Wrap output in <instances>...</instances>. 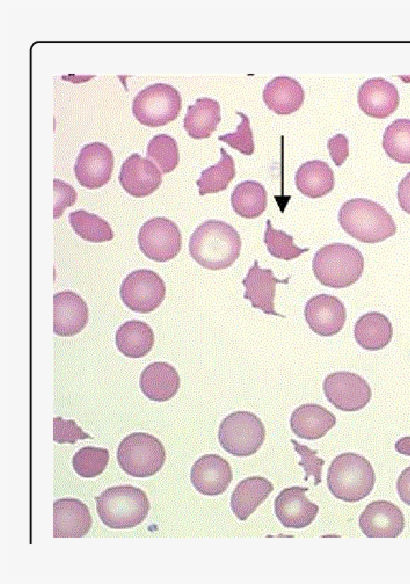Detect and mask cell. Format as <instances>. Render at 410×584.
<instances>
[{"mask_svg": "<svg viewBox=\"0 0 410 584\" xmlns=\"http://www.w3.org/2000/svg\"><path fill=\"white\" fill-rule=\"evenodd\" d=\"M338 221L348 235L362 243H379L396 233L392 216L370 199L345 201L339 209Z\"/></svg>", "mask_w": 410, "mask_h": 584, "instance_id": "2", "label": "cell"}, {"mask_svg": "<svg viewBox=\"0 0 410 584\" xmlns=\"http://www.w3.org/2000/svg\"><path fill=\"white\" fill-rule=\"evenodd\" d=\"M53 192V217L54 219H58L67 207L75 203L77 193L71 185L60 179L53 180Z\"/></svg>", "mask_w": 410, "mask_h": 584, "instance_id": "40", "label": "cell"}, {"mask_svg": "<svg viewBox=\"0 0 410 584\" xmlns=\"http://www.w3.org/2000/svg\"><path fill=\"white\" fill-rule=\"evenodd\" d=\"M235 173L232 156L224 148H220V160L218 163L204 169L196 181L199 195L203 196L208 193L225 190L235 177Z\"/></svg>", "mask_w": 410, "mask_h": 584, "instance_id": "31", "label": "cell"}, {"mask_svg": "<svg viewBox=\"0 0 410 584\" xmlns=\"http://www.w3.org/2000/svg\"><path fill=\"white\" fill-rule=\"evenodd\" d=\"M118 180L128 194L142 198L159 188L162 183V172L152 161L134 153L123 162Z\"/></svg>", "mask_w": 410, "mask_h": 584, "instance_id": "17", "label": "cell"}, {"mask_svg": "<svg viewBox=\"0 0 410 584\" xmlns=\"http://www.w3.org/2000/svg\"><path fill=\"white\" fill-rule=\"evenodd\" d=\"M138 244L147 258L167 262L180 252L182 236L175 222L165 217H154L139 229Z\"/></svg>", "mask_w": 410, "mask_h": 584, "instance_id": "10", "label": "cell"}, {"mask_svg": "<svg viewBox=\"0 0 410 584\" xmlns=\"http://www.w3.org/2000/svg\"><path fill=\"white\" fill-rule=\"evenodd\" d=\"M397 197L401 209L410 214V172L400 181Z\"/></svg>", "mask_w": 410, "mask_h": 584, "instance_id": "43", "label": "cell"}, {"mask_svg": "<svg viewBox=\"0 0 410 584\" xmlns=\"http://www.w3.org/2000/svg\"><path fill=\"white\" fill-rule=\"evenodd\" d=\"M396 452L410 456V436L402 437L395 442Z\"/></svg>", "mask_w": 410, "mask_h": 584, "instance_id": "44", "label": "cell"}, {"mask_svg": "<svg viewBox=\"0 0 410 584\" xmlns=\"http://www.w3.org/2000/svg\"><path fill=\"white\" fill-rule=\"evenodd\" d=\"M399 101L396 86L382 77L366 80L357 93L359 108L367 116L377 119L390 116L398 108Z\"/></svg>", "mask_w": 410, "mask_h": 584, "instance_id": "20", "label": "cell"}, {"mask_svg": "<svg viewBox=\"0 0 410 584\" xmlns=\"http://www.w3.org/2000/svg\"><path fill=\"white\" fill-rule=\"evenodd\" d=\"M388 157L401 164H410V119H396L385 129L382 141Z\"/></svg>", "mask_w": 410, "mask_h": 584, "instance_id": "33", "label": "cell"}, {"mask_svg": "<svg viewBox=\"0 0 410 584\" xmlns=\"http://www.w3.org/2000/svg\"><path fill=\"white\" fill-rule=\"evenodd\" d=\"M109 462V451L106 448L85 446L73 456L74 471L81 477L93 478L100 475Z\"/></svg>", "mask_w": 410, "mask_h": 584, "instance_id": "34", "label": "cell"}, {"mask_svg": "<svg viewBox=\"0 0 410 584\" xmlns=\"http://www.w3.org/2000/svg\"><path fill=\"white\" fill-rule=\"evenodd\" d=\"M117 461L122 470L133 477H150L164 465L166 451L155 436L134 432L127 435L117 449Z\"/></svg>", "mask_w": 410, "mask_h": 584, "instance_id": "6", "label": "cell"}, {"mask_svg": "<svg viewBox=\"0 0 410 584\" xmlns=\"http://www.w3.org/2000/svg\"><path fill=\"white\" fill-rule=\"evenodd\" d=\"M139 386L149 400L165 402L176 395L180 387V377L172 365L157 361L141 372Z\"/></svg>", "mask_w": 410, "mask_h": 584, "instance_id": "22", "label": "cell"}, {"mask_svg": "<svg viewBox=\"0 0 410 584\" xmlns=\"http://www.w3.org/2000/svg\"><path fill=\"white\" fill-rule=\"evenodd\" d=\"M262 97L271 111L279 115H287L301 107L305 93L296 79L289 76H277L265 85Z\"/></svg>", "mask_w": 410, "mask_h": 584, "instance_id": "24", "label": "cell"}, {"mask_svg": "<svg viewBox=\"0 0 410 584\" xmlns=\"http://www.w3.org/2000/svg\"><path fill=\"white\" fill-rule=\"evenodd\" d=\"M264 243L271 256L283 260L295 259L309 250L308 248H299L294 244L293 236L287 234L285 231L274 229L270 220H267Z\"/></svg>", "mask_w": 410, "mask_h": 584, "instance_id": "36", "label": "cell"}, {"mask_svg": "<svg viewBox=\"0 0 410 584\" xmlns=\"http://www.w3.org/2000/svg\"><path fill=\"white\" fill-rule=\"evenodd\" d=\"M396 489L401 501L410 506V466L400 473Z\"/></svg>", "mask_w": 410, "mask_h": 584, "instance_id": "42", "label": "cell"}, {"mask_svg": "<svg viewBox=\"0 0 410 584\" xmlns=\"http://www.w3.org/2000/svg\"><path fill=\"white\" fill-rule=\"evenodd\" d=\"M295 184L304 196L320 198L333 190L334 172L324 161H307L299 166L295 174Z\"/></svg>", "mask_w": 410, "mask_h": 584, "instance_id": "27", "label": "cell"}, {"mask_svg": "<svg viewBox=\"0 0 410 584\" xmlns=\"http://www.w3.org/2000/svg\"><path fill=\"white\" fill-rule=\"evenodd\" d=\"M119 292L127 308L146 314L160 306L166 295V286L156 272L139 269L124 278Z\"/></svg>", "mask_w": 410, "mask_h": 584, "instance_id": "9", "label": "cell"}, {"mask_svg": "<svg viewBox=\"0 0 410 584\" xmlns=\"http://www.w3.org/2000/svg\"><path fill=\"white\" fill-rule=\"evenodd\" d=\"M68 221L74 232L85 241L101 243L114 237L109 223L96 214L76 210L68 215Z\"/></svg>", "mask_w": 410, "mask_h": 584, "instance_id": "32", "label": "cell"}, {"mask_svg": "<svg viewBox=\"0 0 410 584\" xmlns=\"http://www.w3.org/2000/svg\"><path fill=\"white\" fill-rule=\"evenodd\" d=\"M336 424L335 415L319 404H302L293 410L290 428L299 438L316 440L324 437Z\"/></svg>", "mask_w": 410, "mask_h": 584, "instance_id": "23", "label": "cell"}, {"mask_svg": "<svg viewBox=\"0 0 410 584\" xmlns=\"http://www.w3.org/2000/svg\"><path fill=\"white\" fill-rule=\"evenodd\" d=\"M358 524L368 538H397L404 529L405 518L397 505L377 500L365 507Z\"/></svg>", "mask_w": 410, "mask_h": 584, "instance_id": "13", "label": "cell"}, {"mask_svg": "<svg viewBox=\"0 0 410 584\" xmlns=\"http://www.w3.org/2000/svg\"><path fill=\"white\" fill-rule=\"evenodd\" d=\"M312 270L322 285L346 288L355 284L362 276L364 257L350 244L331 243L315 252Z\"/></svg>", "mask_w": 410, "mask_h": 584, "instance_id": "4", "label": "cell"}, {"mask_svg": "<svg viewBox=\"0 0 410 584\" xmlns=\"http://www.w3.org/2000/svg\"><path fill=\"white\" fill-rule=\"evenodd\" d=\"M267 192L264 186L254 180L237 184L231 194L234 212L246 219L259 217L267 207Z\"/></svg>", "mask_w": 410, "mask_h": 584, "instance_id": "30", "label": "cell"}, {"mask_svg": "<svg viewBox=\"0 0 410 584\" xmlns=\"http://www.w3.org/2000/svg\"><path fill=\"white\" fill-rule=\"evenodd\" d=\"M92 526L88 507L75 498H61L53 503V537L82 538Z\"/></svg>", "mask_w": 410, "mask_h": 584, "instance_id": "19", "label": "cell"}, {"mask_svg": "<svg viewBox=\"0 0 410 584\" xmlns=\"http://www.w3.org/2000/svg\"><path fill=\"white\" fill-rule=\"evenodd\" d=\"M327 148L336 166L342 165L349 156V140L344 134H336L328 140Z\"/></svg>", "mask_w": 410, "mask_h": 584, "instance_id": "41", "label": "cell"}, {"mask_svg": "<svg viewBox=\"0 0 410 584\" xmlns=\"http://www.w3.org/2000/svg\"><path fill=\"white\" fill-rule=\"evenodd\" d=\"M92 439L72 419L65 420L61 417L53 419V440L58 444H74L77 440Z\"/></svg>", "mask_w": 410, "mask_h": 584, "instance_id": "39", "label": "cell"}, {"mask_svg": "<svg viewBox=\"0 0 410 584\" xmlns=\"http://www.w3.org/2000/svg\"><path fill=\"white\" fill-rule=\"evenodd\" d=\"M182 108L180 92L170 84L155 83L138 92L132 101V113L142 124L159 127L173 121Z\"/></svg>", "mask_w": 410, "mask_h": 584, "instance_id": "8", "label": "cell"}, {"mask_svg": "<svg viewBox=\"0 0 410 584\" xmlns=\"http://www.w3.org/2000/svg\"><path fill=\"white\" fill-rule=\"evenodd\" d=\"M233 479L230 464L218 454H205L195 461L191 468L190 480L202 495L223 494Z\"/></svg>", "mask_w": 410, "mask_h": 584, "instance_id": "16", "label": "cell"}, {"mask_svg": "<svg viewBox=\"0 0 410 584\" xmlns=\"http://www.w3.org/2000/svg\"><path fill=\"white\" fill-rule=\"evenodd\" d=\"M304 316L313 332L330 337L343 329L347 314L343 302L336 296L319 294L306 302Z\"/></svg>", "mask_w": 410, "mask_h": 584, "instance_id": "14", "label": "cell"}, {"mask_svg": "<svg viewBox=\"0 0 410 584\" xmlns=\"http://www.w3.org/2000/svg\"><path fill=\"white\" fill-rule=\"evenodd\" d=\"M273 484L265 477L250 476L234 488L230 507L237 519L245 521L268 498Z\"/></svg>", "mask_w": 410, "mask_h": 584, "instance_id": "25", "label": "cell"}, {"mask_svg": "<svg viewBox=\"0 0 410 584\" xmlns=\"http://www.w3.org/2000/svg\"><path fill=\"white\" fill-rule=\"evenodd\" d=\"M241 238L230 224L221 220L201 223L190 236L191 257L203 268L222 270L230 267L239 257Z\"/></svg>", "mask_w": 410, "mask_h": 584, "instance_id": "1", "label": "cell"}, {"mask_svg": "<svg viewBox=\"0 0 410 584\" xmlns=\"http://www.w3.org/2000/svg\"><path fill=\"white\" fill-rule=\"evenodd\" d=\"M327 400L338 410L355 412L363 409L371 400L370 385L360 375L338 371L328 374L322 384Z\"/></svg>", "mask_w": 410, "mask_h": 584, "instance_id": "11", "label": "cell"}, {"mask_svg": "<svg viewBox=\"0 0 410 584\" xmlns=\"http://www.w3.org/2000/svg\"><path fill=\"white\" fill-rule=\"evenodd\" d=\"M114 167V156L102 142L85 144L74 163V174L79 184L87 189H98L108 183Z\"/></svg>", "mask_w": 410, "mask_h": 584, "instance_id": "12", "label": "cell"}, {"mask_svg": "<svg viewBox=\"0 0 410 584\" xmlns=\"http://www.w3.org/2000/svg\"><path fill=\"white\" fill-rule=\"evenodd\" d=\"M357 344L365 350L378 351L392 340L393 327L387 316L371 311L358 318L354 327Z\"/></svg>", "mask_w": 410, "mask_h": 584, "instance_id": "26", "label": "cell"}, {"mask_svg": "<svg viewBox=\"0 0 410 584\" xmlns=\"http://www.w3.org/2000/svg\"><path fill=\"white\" fill-rule=\"evenodd\" d=\"M376 476L371 463L362 455L346 452L337 455L327 473V486L337 499L355 503L374 488Z\"/></svg>", "mask_w": 410, "mask_h": 584, "instance_id": "3", "label": "cell"}, {"mask_svg": "<svg viewBox=\"0 0 410 584\" xmlns=\"http://www.w3.org/2000/svg\"><path fill=\"white\" fill-rule=\"evenodd\" d=\"M150 504L146 493L132 485H119L104 490L96 497L99 518L112 529L133 528L148 515Z\"/></svg>", "mask_w": 410, "mask_h": 584, "instance_id": "5", "label": "cell"}, {"mask_svg": "<svg viewBox=\"0 0 410 584\" xmlns=\"http://www.w3.org/2000/svg\"><path fill=\"white\" fill-rule=\"evenodd\" d=\"M289 279L290 277L279 280L271 269L259 267L258 261L255 259L246 277L242 280L246 289L243 298L249 300L253 308L260 309L267 315L285 317L276 312L274 300L276 285L278 283L287 284Z\"/></svg>", "mask_w": 410, "mask_h": 584, "instance_id": "21", "label": "cell"}, {"mask_svg": "<svg viewBox=\"0 0 410 584\" xmlns=\"http://www.w3.org/2000/svg\"><path fill=\"white\" fill-rule=\"evenodd\" d=\"M147 156L159 166L162 173L173 171L179 162L176 140L168 134L155 135L148 142Z\"/></svg>", "mask_w": 410, "mask_h": 584, "instance_id": "35", "label": "cell"}, {"mask_svg": "<svg viewBox=\"0 0 410 584\" xmlns=\"http://www.w3.org/2000/svg\"><path fill=\"white\" fill-rule=\"evenodd\" d=\"M265 439V428L261 419L253 412L235 411L220 423L218 441L229 454L245 457L255 454Z\"/></svg>", "mask_w": 410, "mask_h": 584, "instance_id": "7", "label": "cell"}, {"mask_svg": "<svg viewBox=\"0 0 410 584\" xmlns=\"http://www.w3.org/2000/svg\"><path fill=\"white\" fill-rule=\"evenodd\" d=\"M115 343L124 356L142 358L153 348L154 332L145 322L126 321L117 329Z\"/></svg>", "mask_w": 410, "mask_h": 584, "instance_id": "29", "label": "cell"}, {"mask_svg": "<svg viewBox=\"0 0 410 584\" xmlns=\"http://www.w3.org/2000/svg\"><path fill=\"white\" fill-rule=\"evenodd\" d=\"M290 441L294 447V450L301 458L298 462V465L303 467L305 470L304 480L307 481L309 477L313 476L314 485H319L321 483L322 468L325 464V460L317 456V450L311 449L306 445H302L294 439H291Z\"/></svg>", "mask_w": 410, "mask_h": 584, "instance_id": "38", "label": "cell"}, {"mask_svg": "<svg viewBox=\"0 0 410 584\" xmlns=\"http://www.w3.org/2000/svg\"><path fill=\"white\" fill-rule=\"evenodd\" d=\"M236 113L241 118V122L237 126L236 131L220 135L218 140L226 142L231 148L238 150L244 155H252L254 153L255 145L249 118L242 112L237 111Z\"/></svg>", "mask_w": 410, "mask_h": 584, "instance_id": "37", "label": "cell"}, {"mask_svg": "<svg viewBox=\"0 0 410 584\" xmlns=\"http://www.w3.org/2000/svg\"><path fill=\"white\" fill-rule=\"evenodd\" d=\"M308 488L293 486L279 492L274 500V511L278 521L286 528L301 529L312 524L319 506L308 500Z\"/></svg>", "mask_w": 410, "mask_h": 584, "instance_id": "15", "label": "cell"}, {"mask_svg": "<svg viewBox=\"0 0 410 584\" xmlns=\"http://www.w3.org/2000/svg\"><path fill=\"white\" fill-rule=\"evenodd\" d=\"M89 318V310L82 297L73 291H63L53 296V331L56 335L70 337L81 332Z\"/></svg>", "mask_w": 410, "mask_h": 584, "instance_id": "18", "label": "cell"}, {"mask_svg": "<svg viewBox=\"0 0 410 584\" xmlns=\"http://www.w3.org/2000/svg\"><path fill=\"white\" fill-rule=\"evenodd\" d=\"M221 120L220 105L217 100L203 97L196 99L187 108L183 126L193 139H206L217 129Z\"/></svg>", "mask_w": 410, "mask_h": 584, "instance_id": "28", "label": "cell"}]
</instances>
